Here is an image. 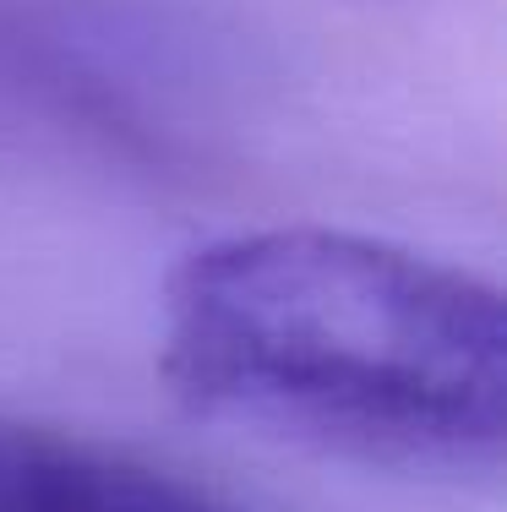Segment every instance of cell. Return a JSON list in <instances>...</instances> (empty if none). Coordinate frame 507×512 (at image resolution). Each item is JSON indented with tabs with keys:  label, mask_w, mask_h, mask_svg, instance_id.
I'll list each match as a JSON object with an SVG mask.
<instances>
[{
	"label": "cell",
	"mask_w": 507,
	"mask_h": 512,
	"mask_svg": "<svg viewBox=\"0 0 507 512\" xmlns=\"http://www.w3.org/2000/svg\"><path fill=\"white\" fill-rule=\"evenodd\" d=\"M159 376L191 414L398 474L507 453V311L491 278L328 224L186 251L159 300Z\"/></svg>",
	"instance_id": "obj_1"
},
{
	"label": "cell",
	"mask_w": 507,
	"mask_h": 512,
	"mask_svg": "<svg viewBox=\"0 0 507 512\" xmlns=\"http://www.w3.org/2000/svg\"><path fill=\"white\" fill-rule=\"evenodd\" d=\"M0 512H240L191 474L126 447L0 414Z\"/></svg>",
	"instance_id": "obj_2"
}]
</instances>
